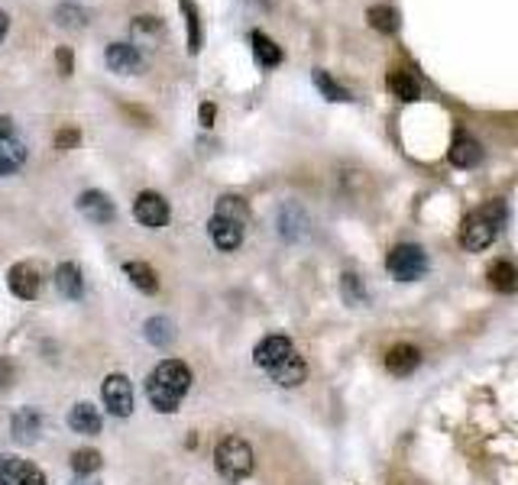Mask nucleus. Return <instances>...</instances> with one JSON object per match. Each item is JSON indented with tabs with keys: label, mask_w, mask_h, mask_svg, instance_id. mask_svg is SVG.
<instances>
[{
	"label": "nucleus",
	"mask_w": 518,
	"mask_h": 485,
	"mask_svg": "<svg viewBox=\"0 0 518 485\" xmlns=\"http://www.w3.org/2000/svg\"><path fill=\"white\" fill-rule=\"evenodd\" d=\"M191 389V369L182 359H162L152 375L146 379V395H150L152 408L159 414H175Z\"/></svg>",
	"instance_id": "nucleus-1"
},
{
	"label": "nucleus",
	"mask_w": 518,
	"mask_h": 485,
	"mask_svg": "<svg viewBox=\"0 0 518 485\" xmlns=\"http://www.w3.org/2000/svg\"><path fill=\"white\" fill-rule=\"evenodd\" d=\"M506 217H509V211H506L502 201H490V204L476 207L473 214H467V220L460 227V246L470 252L490 250L492 242L499 240Z\"/></svg>",
	"instance_id": "nucleus-2"
},
{
	"label": "nucleus",
	"mask_w": 518,
	"mask_h": 485,
	"mask_svg": "<svg viewBox=\"0 0 518 485\" xmlns=\"http://www.w3.org/2000/svg\"><path fill=\"white\" fill-rule=\"evenodd\" d=\"M214 466L227 482H244V479L253 473V447H250L244 437H236V434L217 440Z\"/></svg>",
	"instance_id": "nucleus-3"
},
{
	"label": "nucleus",
	"mask_w": 518,
	"mask_h": 485,
	"mask_svg": "<svg viewBox=\"0 0 518 485\" xmlns=\"http://www.w3.org/2000/svg\"><path fill=\"white\" fill-rule=\"evenodd\" d=\"M386 269L398 281H418L428 275V256L414 242H398L396 250L386 256Z\"/></svg>",
	"instance_id": "nucleus-4"
},
{
	"label": "nucleus",
	"mask_w": 518,
	"mask_h": 485,
	"mask_svg": "<svg viewBox=\"0 0 518 485\" xmlns=\"http://www.w3.org/2000/svg\"><path fill=\"white\" fill-rule=\"evenodd\" d=\"M27 142H23V136L17 133V127H13V120L10 117H0V178L7 175H17L19 168L27 166Z\"/></svg>",
	"instance_id": "nucleus-5"
},
{
	"label": "nucleus",
	"mask_w": 518,
	"mask_h": 485,
	"mask_svg": "<svg viewBox=\"0 0 518 485\" xmlns=\"http://www.w3.org/2000/svg\"><path fill=\"white\" fill-rule=\"evenodd\" d=\"M101 398H104V408L111 411L113 418H130L133 411V385L127 375L113 373L104 379L101 385Z\"/></svg>",
	"instance_id": "nucleus-6"
},
{
	"label": "nucleus",
	"mask_w": 518,
	"mask_h": 485,
	"mask_svg": "<svg viewBox=\"0 0 518 485\" xmlns=\"http://www.w3.org/2000/svg\"><path fill=\"white\" fill-rule=\"evenodd\" d=\"M133 217H136V224L150 227V230H159V227L169 224V201L162 195H156V191H143L133 201Z\"/></svg>",
	"instance_id": "nucleus-7"
},
{
	"label": "nucleus",
	"mask_w": 518,
	"mask_h": 485,
	"mask_svg": "<svg viewBox=\"0 0 518 485\" xmlns=\"http://www.w3.org/2000/svg\"><path fill=\"white\" fill-rule=\"evenodd\" d=\"M0 485H46V476L29 459L0 457Z\"/></svg>",
	"instance_id": "nucleus-8"
},
{
	"label": "nucleus",
	"mask_w": 518,
	"mask_h": 485,
	"mask_svg": "<svg viewBox=\"0 0 518 485\" xmlns=\"http://www.w3.org/2000/svg\"><path fill=\"white\" fill-rule=\"evenodd\" d=\"M289 353H295V346H292V340L285 334H269L266 340H259L256 343V350H253V363L259 366V369H275V366L282 363L285 356Z\"/></svg>",
	"instance_id": "nucleus-9"
},
{
	"label": "nucleus",
	"mask_w": 518,
	"mask_h": 485,
	"mask_svg": "<svg viewBox=\"0 0 518 485\" xmlns=\"http://www.w3.org/2000/svg\"><path fill=\"white\" fill-rule=\"evenodd\" d=\"M104 62H107V68L117 72V75H136L143 68L140 49L133 46V42H111L107 52H104Z\"/></svg>",
	"instance_id": "nucleus-10"
},
{
	"label": "nucleus",
	"mask_w": 518,
	"mask_h": 485,
	"mask_svg": "<svg viewBox=\"0 0 518 485\" xmlns=\"http://www.w3.org/2000/svg\"><path fill=\"white\" fill-rule=\"evenodd\" d=\"M78 211L97 227L113 224V217H117V207H113V201L104 191H85V195L78 197Z\"/></svg>",
	"instance_id": "nucleus-11"
},
{
	"label": "nucleus",
	"mask_w": 518,
	"mask_h": 485,
	"mask_svg": "<svg viewBox=\"0 0 518 485\" xmlns=\"http://www.w3.org/2000/svg\"><path fill=\"white\" fill-rule=\"evenodd\" d=\"M39 430H43V411L27 404V408H19L13 418H10V434L17 443H33L39 437Z\"/></svg>",
	"instance_id": "nucleus-12"
},
{
	"label": "nucleus",
	"mask_w": 518,
	"mask_h": 485,
	"mask_svg": "<svg viewBox=\"0 0 518 485\" xmlns=\"http://www.w3.org/2000/svg\"><path fill=\"white\" fill-rule=\"evenodd\" d=\"M269 379L275 385H282V389H295V385H302L308 379V363H305V356L298 353H289L282 363L269 369Z\"/></svg>",
	"instance_id": "nucleus-13"
},
{
	"label": "nucleus",
	"mask_w": 518,
	"mask_h": 485,
	"mask_svg": "<svg viewBox=\"0 0 518 485\" xmlns=\"http://www.w3.org/2000/svg\"><path fill=\"white\" fill-rule=\"evenodd\" d=\"M56 289L62 298L68 301H81L85 298V279H81V269L75 262H58L56 269Z\"/></svg>",
	"instance_id": "nucleus-14"
},
{
	"label": "nucleus",
	"mask_w": 518,
	"mask_h": 485,
	"mask_svg": "<svg viewBox=\"0 0 518 485\" xmlns=\"http://www.w3.org/2000/svg\"><path fill=\"white\" fill-rule=\"evenodd\" d=\"M207 230H211V240L220 252H234L244 242V227L234 224V220H224V217H211Z\"/></svg>",
	"instance_id": "nucleus-15"
},
{
	"label": "nucleus",
	"mask_w": 518,
	"mask_h": 485,
	"mask_svg": "<svg viewBox=\"0 0 518 485\" xmlns=\"http://www.w3.org/2000/svg\"><path fill=\"white\" fill-rule=\"evenodd\" d=\"M418 366H421V353H418L412 343H396L386 353V369L392 375H398V379H402V375H412Z\"/></svg>",
	"instance_id": "nucleus-16"
},
{
	"label": "nucleus",
	"mask_w": 518,
	"mask_h": 485,
	"mask_svg": "<svg viewBox=\"0 0 518 485\" xmlns=\"http://www.w3.org/2000/svg\"><path fill=\"white\" fill-rule=\"evenodd\" d=\"M7 279H10V291H13L17 298L36 301V295H39V275H36V269H33V266L19 262V266H13V269H10Z\"/></svg>",
	"instance_id": "nucleus-17"
},
{
	"label": "nucleus",
	"mask_w": 518,
	"mask_h": 485,
	"mask_svg": "<svg viewBox=\"0 0 518 485\" xmlns=\"http://www.w3.org/2000/svg\"><path fill=\"white\" fill-rule=\"evenodd\" d=\"M101 414H97L95 404L88 402H78L75 408L68 411V427L75 430V434H81V437H95V434H101Z\"/></svg>",
	"instance_id": "nucleus-18"
},
{
	"label": "nucleus",
	"mask_w": 518,
	"mask_h": 485,
	"mask_svg": "<svg viewBox=\"0 0 518 485\" xmlns=\"http://www.w3.org/2000/svg\"><path fill=\"white\" fill-rule=\"evenodd\" d=\"M451 162L457 168H476L483 162V150H480V142L473 140V136H467V133H460V136H453L451 142Z\"/></svg>",
	"instance_id": "nucleus-19"
},
{
	"label": "nucleus",
	"mask_w": 518,
	"mask_h": 485,
	"mask_svg": "<svg viewBox=\"0 0 518 485\" xmlns=\"http://www.w3.org/2000/svg\"><path fill=\"white\" fill-rule=\"evenodd\" d=\"M250 49H253V58L259 62V68H275L282 62V49L275 46L266 33H259V29L250 33Z\"/></svg>",
	"instance_id": "nucleus-20"
},
{
	"label": "nucleus",
	"mask_w": 518,
	"mask_h": 485,
	"mask_svg": "<svg viewBox=\"0 0 518 485\" xmlns=\"http://www.w3.org/2000/svg\"><path fill=\"white\" fill-rule=\"evenodd\" d=\"M123 275L133 281V289L146 291V295H156V291H159V275H156V269L146 266V262H123Z\"/></svg>",
	"instance_id": "nucleus-21"
},
{
	"label": "nucleus",
	"mask_w": 518,
	"mask_h": 485,
	"mask_svg": "<svg viewBox=\"0 0 518 485\" xmlns=\"http://www.w3.org/2000/svg\"><path fill=\"white\" fill-rule=\"evenodd\" d=\"M214 217H224V220H234V224L246 227L250 224V204L240 195H224L217 197Z\"/></svg>",
	"instance_id": "nucleus-22"
},
{
	"label": "nucleus",
	"mask_w": 518,
	"mask_h": 485,
	"mask_svg": "<svg viewBox=\"0 0 518 485\" xmlns=\"http://www.w3.org/2000/svg\"><path fill=\"white\" fill-rule=\"evenodd\" d=\"M305 227H308V217H305L295 204H285L282 211H279V230H282L285 240H302Z\"/></svg>",
	"instance_id": "nucleus-23"
},
{
	"label": "nucleus",
	"mask_w": 518,
	"mask_h": 485,
	"mask_svg": "<svg viewBox=\"0 0 518 485\" xmlns=\"http://www.w3.org/2000/svg\"><path fill=\"white\" fill-rule=\"evenodd\" d=\"M389 91L396 94L398 101L412 104L421 97V84L414 81V75H408V72H392V75H389Z\"/></svg>",
	"instance_id": "nucleus-24"
},
{
	"label": "nucleus",
	"mask_w": 518,
	"mask_h": 485,
	"mask_svg": "<svg viewBox=\"0 0 518 485\" xmlns=\"http://www.w3.org/2000/svg\"><path fill=\"white\" fill-rule=\"evenodd\" d=\"M143 334H146V340H150L152 346L166 350V346L175 340V324H172L169 318H150L146 327H143Z\"/></svg>",
	"instance_id": "nucleus-25"
},
{
	"label": "nucleus",
	"mask_w": 518,
	"mask_h": 485,
	"mask_svg": "<svg viewBox=\"0 0 518 485\" xmlns=\"http://www.w3.org/2000/svg\"><path fill=\"white\" fill-rule=\"evenodd\" d=\"M182 13H185V27H189V52L198 56L201 52V13L195 7V0H182L179 4Z\"/></svg>",
	"instance_id": "nucleus-26"
},
{
	"label": "nucleus",
	"mask_w": 518,
	"mask_h": 485,
	"mask_svg": "<svg viewBox=\"0 0 518 485\" xmlns=\"http://www.w3.org/2000/svg\"><path fill=\"white\" fill-rule=\"evenodd\" d=\"M490 285L502 295H509V291L518 289V269L512 262H496L490 269Z\"/></svg>",
	"instance_id": "nucleus-27"
},
{
	"label": "nucleus",
	"mask_w": 518,
	"mask_h": 485,
	"mask_svg": "<svg viewBox=\"0 0 518 485\" xmlns=\"http://www.w3.org/2000/svg\"><path fill=\"white\" fill-rule=\"evenodd\" d=\"M367 19L376 33H396L398 29V13L392 7H369Z\"/></svg>",
	"instance_id": "nucleus-28"
},
{
	"label": "nucleus",
	"mask_w": 518,
	"mask_h": 485,
	"mask_svg": "<svg viewBox=\"0 0 518 485\" xmlns=\"http://www.w3.org/2000/svg\"><path fill=\"white\" fill-rule=\"evenodd\" d=\"M72 469H75V476H95L101 469V453L97 450H75L72 453Z\"/></svg>",
	"instance_id": "nucleus-29"
},
{
	"label": "nucleus",
	"mask_w": 518,
	"mask_h": 485,
	"mask_svg": "<svg viewBox=\"0 0 518 485\" xmlns=\"http://www.w3.org/2000/svg\"><path fill=\"white\" fill-rule=\"evenodd\" d=\"M314 84H318V91L328 97V101H350V91L347 88H340L328 72H314Z\"/></svg>",
	"instance_id": "nucleus-30"
},
{
	"label": "nucleus",
	"mask_w": 518,
	"mask_h": 485,
	"mask_svg": "<svg viewBox=\"0 0 518 485\" xmlns=\"http://www.w3.org/2000/svg\"><path fill=\"white\" fill-rule=\"evenodd\" d=\"M56 19L58 27H72V29H81L88 23V13L78 4H62V7L56 10Z\"/></svg>",
	"instance_id": "nucleus-31"
},
{
	"label": "nucleus",
	"mask_w": 518,
	"mask_h": 485,
	"mask_svg": "<svg viewBox=\"0 0 518 485\" xmlns=\"http://www.w3.org/2000/svg\"><path fill=\"white\" fill-rule=\"evenodd\" d=\"M340 289H344L347 304H363V301H367V289H363L360 275H353V272H347V275L340 279Z\"/></svg>",
	"instance_id": "nucleus-32"
},
{
	"label": "nucleus",
	"mask_w": 518,
	"mask_h": 485,
	"mask_svg": "<svg viewBox=\"0 0 518 485\" xmlns=\"http://www.w3.org/2000/svg\"><path fill=\"white\" fill-rule=\"evenodd\" d=\"M78 142H81V133H78L75 127H62V130L56 133V150L68 152V150H75Z\"/></svg>",
	"instance_id": "nucleus-33"
},
{
	"label": "nucleus",
	"mask_w": 518,
	"mask_h": 485,
	"mask_svg": "<svg viewBox=\"0 0 518 485\" xmlns=\"http://www.w3.org/2000/svg\"><path fill=\"white\" fill-rule=\"evenodd\" d=\"M56 65H58V75H62V78L72 75V68H75V56H72V49H68V46H58L56 49Z\"/></svg>",
	"instance_id": "nucleus-34"
},
{
	"label": "nucleus",
	"mask_w": 518,
	"mask_h": 485,
	"mask_svg": "<svg viewBox=\"0 0 518 485\" xmlns=\"http://www.w3.org/2000/svg\"><path fill=\"white\" fill-rule=\"evenodd\" d=\"M162 29V23H159V17H136L133 19V33H159Z\"/></svg>",
	"instance_id": "nucleus-35"
},
{
	"label": "nucleus",
	"mask_w": 518,
	"mask_h": 485,
	"mask_svg": "<svg viewBox=\"0 0 518 485\" xmlns=\"http://www.w3.org/2000/svg\"><path fill=\"white\" fill-rule=\"evenodd\" d=\"M13 363H10V359H0V392H4V389H10V382H13Z\"/></svg>",
	"instance_id": "nucleus-36"
},
{
	"label": "nucleus",
	"mask_w": 518,
	"mask_h": 485,
	"mask_svg": "<svg viewBox=\"0 0 518 485\" xmlns=\"http://www.w3.org/2000/svg\"><path fill=\"white\" fill-rule=\"evenodd\" d=\"M214 104H201V127H214Z\"/></svg>",
	"instance_id": "nucleus-37"
},
{
	"label": "nucleus",
	"mask_w": 518,
	"mask_h": 485,
	"mask_svg": "<svg viewBox=\"0 0 518 485\" xmlns=\"http://www.w3.org/2000/svg\"><path fill=\"white\" fill-rule=\"evenodd\" d=\"M7 29H10V17L4 13V10H0V39L7 36Z\"/></svg>",
	"instance_id": "nucleus-38"
},
{
	"label": "nucleus",
	"mask_w": 518,
	"mask_h": 485,
	"mask_svg": "<svg viewBox=\"0 0 518 485\" xmlns=\"http://www.w3.org/2000/svg\"><path fill=\"white\" fill-rule=\"evenodd\" d=\"M72 485H97V482H95V479H91V476H78Z\"/></svg>",
	"instance_id": "nucleus-39"
},
{
	"label": "nucleus",
	"mask_w": 518,
	"mask_h": 485,
	"mask_svg": "<svg viewBox=\"0 0 518 485\" xmlns=\"http://www.w3.org/2000/svg\"><path fill=\"white\" fill-rule=\"evenodd\" d=\"M259 4H263V7H269V0H259Z\"/></svg>",
	"instance_id": "nucleus-40"
}]
</instances>
